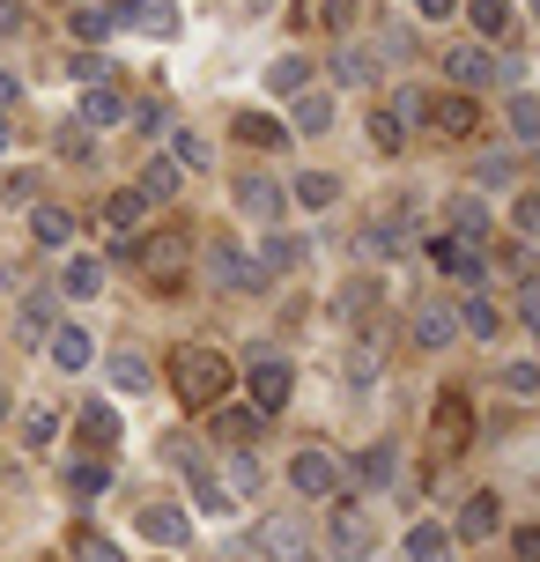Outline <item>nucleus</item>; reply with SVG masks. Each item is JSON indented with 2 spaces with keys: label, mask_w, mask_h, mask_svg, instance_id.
Returning a JSON list of instances; mask_svg holds the SVG:
<instances>
[{
  "label": "nucleus",
  "mask_w": 540,
  "mask_h": 562,
  "mask_svg": "<svg viewBox=\"0 0 540 562\" xmlns=\"http://www.w3.org/2000/svg\"><path fill=\"white\" fill-rule=\"evenodd\" d=\"M488 229H496V207H488L482 186L445 200V237H459V245H482V252H488Z\"/></svg>",
  "instance_id": "3"
},
{
  "label": "nucleus",
  "mask_w": 540,
  "mask_h": 562,
  "mask_svg": "<svg viewBox=\"0 0 540 562\" xmlns=\"http://www.w3.org/2000/svg\"><path fill=\"white\" fill-rule=\"evenodd\" d=\"M363 126H370V140H378V148H385V156H400V148H407V126H400L393 112H370Z\"/></svg>",
  "instance_id": "41"
},
{
  "label": "nucleus",
  "mask_w": 540,
  "mask_h": 562,
  "mask_svg": "<svg viewBox=\"0 0 540 562\" xmlns=\"http://www.w3.org/2000/svg\"><path fill=\"white\" fill-rule=\"evenodd\" d=\"M304 259H312V245H304V237H289V229H267V252H259V267H267V274H296Z\"/></svg>",
  "instance_id": "26"
},
{
  "label": "nucleus",
  "mask_w": 540,
  "mask_h": 562,
  "mask_svg": "<svg viewBox=\"0 0 540 562\" xmlns=\"http://www.w3.org/2000/svg\"><path fill=\"white\" fill-rule=\"evenodd\" d=\"M207 281H215V289H274V274H267V267H259V252H245V245H237V237H215V245H207Z\"/></svg>",
  "instance_id": "1"
},
{
  "label": "nucleus",
  "mask_w": 540,
  "mask_h": 562,
  "mask_svg": "<svg viewBox=\"0 0 540 562\" xmlns=\"http://www.w3.org/2000/svg\"><path fill=\"white\" fill-rule=\"evenodd\" d=\"M82 437H89V445H112V437H119V415H112V407H89V415H82Z\"/></svg>",
  "instance_id": "46"
},
{
  "label": "nucleus",
  "mask_w": 540,
  "mask_h": 562,
  "mask_svg": "<svg viewBox=\"0 0 540 562\" xmlns=\"http://www.w3.org/2000/svg\"><path fill=\"white\" fill-rule=\"evenodd\" d=\"M229 481H237V488H259V459H252V451L229 459Z\"/></svg>",
  "instance_id": "51"
},
{
  "label": "nucleus",
  "mask_w": 540,
  "mask_h": 562,
  "mask_svg": "<svg viewBox=\"0 0 540 562\" xmlns=\"http://www.w3.org/2000/svg\"><path fill=\"white\" fill-rule=\"evenodd\" d=\"M67 555H75V562H126V548H112L104 533H89V526H75V533H67Z\"/></svg>",
  "instance_id": "33"
},
{
  "label": "nucleus",
  "mask_w": 540,
  "mask_h": 562,
  "mask_svg": "<svg viewBox=\"0 0 540 562\" xmlns=\"http://www.w3.org/2000/svg\"><path fill=\"white\" fill-rule=\"evenodd\" d=\"M134 193H142V200H171L178 193V164H171V156H156V164L142 170V186H134Z\"/></svg>",
  "instance_id": "38"
},
{
  "label": "nucleus",
  "mask_w": 540,
  "mask_h": 562,
  "mask_svg": "<svg viewBox=\"0 0 540 562\" xmlns=\"http://www.w3.org/2000/svg\"><path fill=\"white\" fill-rule=\"evenodd\" d=\"M75 112H82L89 134H104V126H126V112H134V104H126V89H119V82H89Z\"/></svg>",
  "instance_id": "11"
},
{
  "label": "nucleus",
  "mask_w": 540,
  "mask_h": 562,
  "mask_svg": "<svg viewBox=\"0 0 540 562\" xmlns=\"http://www.w3.org/2000/svg\"><path fill=\"white\" fill-rule=\"evenodd\" d=\"M415 53V30L407 23H385V59H407Z\"/></svg>",
  "instance_id": "49"
},
{
  "label": "nucleus",
  "mask_w": 540,
  "mask_h": 562,
  "mask_svg": "<svg viewBox=\"0 0 540 562\" xmlns=\"http://www.w3.org/2000/svg\"><path fill=\"white\" fill-rule=\"evenodd\" d=\"M370 510L363 504H334V562H370Z\"/></svg>",
  "instance_id": "9"
},
{
  "label": "nucleus",
  "mask_w": 540,
  "mask_h": 562,
  "mask_svg": "<svg viewBox=\"0 0 540 562\" xmlns=\"http://www.w3.org/2000/svg\"><path fill=\"white\" fill-rule=\"evenodd\" d=\"M466 23L482 30V45H511V30H518V0H466Z\"/></svg>",
  "instance_id": "17"
},
{
  "label": "nucleus",
  "mask_w": 540,
  "mask_h": 562,
  "mask_svg": "<svg viewBox=\"0 0 540 562\" xmlns=\"http://www.w3.org/2000/svg\"><path fill=\"white\" fill-rule=\"evenodd\" d=\"M67 30H75V37H82V45H97V37H104V8H75V15H67Z\"/></svg>",
  "instance_id": "47"
},
{
  "label": "nucleus",
  "mask_w": 540,
  "mask_h": 562,
  "mask_svg": "<svg viewBox=\"0 0 540 562\" xmlns=\"http://www.w3.org/2000/svg\"><path fill=\"white\" fill-rule=\"evenodd\" d=\"M53 148H59V164H89V148H97V140H89V126H59Z\"/></svg>",
  "instance_id": "43"
},
{
  "label": "nucleus",
  "mask_w": 540,
  "mask_h": 562,
  "mask_svg": "<svg viewBox=\"0 0 540 562\" xmlns=\"http://www.w3.org/2000/svg\"><path fill=\"white\" fill-rule=\"evenodd\" d=\"M104 8V23L119 30H142V37H178V15L164 8V0H97Z\"/></svg>",
  "instance_id": "4"
},
{
  "label": "nucleus",
  "mask_w": 540,
  "mask_h": 562,
  "mask_svg": "<svg viewBox=\"0 0 540 562\" xmlns=\"http://www.w3.org/2000/svg\"><path fill=\"white\" fill-rule=\"evenodd\" d=\"M259 555H267V562H326L312 540H304L296 518H267V526H259Z\"/></svg>",
  "instance_id": "8"
},
{
  "label": "nucleus",
  "mask_w": 540,
  "mask_h": 562,
  "mask_svg": "<svg viewBox=\"0 0 540 562\" xmlns=\"http://www.w3.org/2000/svg\"><path fill=\"white\" fill-rule=\"evenodd\" d=\"M289 200H296V207H334V200H341V178H334V170H304Z\"/></svg>",
  "instance_id": "31"
},
{
  "label": "nucleus",
  "mask_w": 540,
  "mask_h": 562,
  "mask_svg": "<svg viewBox=\"0 0 540 562\" xmlns=\"http://www.w3.org/2000/svg\"><path fill=\"white\" fill-rule=\"evenodd\" d=\"M429 259L445 267L452 281H466V289H482L488 281V252L482 245H459V237H429Z\"/></svg>",
  "instance_id": "10"
},
{
  "label": "nucleus",
  "mask_w": 540,
  "mask_h": 562,
  "mask_svg": "<svg viewBox=\"0 0 540 562\" xmlns=\"http://www.w3.org/2000/svg\"><path fill=\"white\" fill-rule=\"evenodd\" d=\"M289 488H296V496H341V459H334V451L326 445H304L296 451V459H289Z\"/></svg>",
  "instance_id": "2"
},
{
  "label": "nucleus",
  "mask_w": 540,
  "mask_h": 562,
  "mask_svg": "<svg viewBox=\"0 0 540 562\" xmlns=\"http://www.w3.org/2000/svg\"><path fill=\"white\" fill-rule=\"evenodd\" d=\"M282 207H289V193L274 186V178H237V215L245 223H259V229H282Z\"/></svg>",
  "instance_id": "6"
},
{
  "label": "nucleus",
  "mask_w": 540,
  "mask_h": 562,
  "mask_svg": "<svg viewBox=\"0 0 540 562\" xmlns=\"http://www.w3.org/2000/svg\"><path fill=\"white\" fill-rule=\"evenodd\" d=\"M415 15H423V23H452L459 0H415Z\"/></svg>",
  "instance_id": "52"
},
{
  "label": "nucleus",
  "mask_w": 540,
  "mask_h": 562,
  "mask_svg": "<svg viewBox=\"0 0 540 562\" xmlns=\"http://www.w3.org/2000/svg\"><path fill=\"white\" fill-rule=\"evenodd\" d=\"M407 245H415V223H407V215H378V223L363 229V252L370 259H400Z\"/></svg>",
  "instance_id": "20"
},
{
  "label": "nucleus",
  "mask_w": 540,
  "mask_h": 562,
  "mask_svg": "<svg viewBox=\"0 0 540 562\" xmlns=\"http://www.w3.org/2000/svg\"><path fill=\"white\" fill-rule=\"evenodd\" d=\"M53 296H75V304H89V296H104V259H89V252H75L67 267H59V281H53Z\"/></svg>",
  "instance_id": "18"
},
{
  "label": "nucleus",
  "mask_w": 540,
  "mask_h": 562,
  "mask_svg": "<svg viewBox=\"0 0 540 562\" xmlns=\"http://www.w3.org/2000/svg\"><path fill=\"white\" fill-rule=\"evenodd\" d=\"M67 488H75V496H104V488H112V467H104V459H75V467H67Z\"/></svg>",
  "instance_id": "35"
},
{
  "label": "nucleus",
  "mask_w": 540,
  "mask_h": 562,
  "mask_svg": "<svg viewBox=\"0 0 540 562\" xmlns=\"http://www.w3.org/2000/svg\"><path fill=\"white\" fill-rule=\"evenodd\" d=\"M67 82H112V67H104V53H67Z\"/></svg>",
  "instance_id": "42"
},
{
  "label": "nucleus",
  "mask_w": 540,
  "mask_h": 562,
  "mask_svg": "<svg viewBox=\"0 0 540 562\" xmlns=\"http://www.w3.org/2000/svg\"><path fill=\"white\" fill-rule=\"evenodd\" d=\"M0 148H8V112H0Z\"/></svg>",
  "instance_id": "57"
},
{
  "label": "nucleus",
  "mask_w": 540,
  "mask_h": 562,
  "mask_svg": "<svg viewBox=\"0 0 540 562\" xmlns=\"http://www.w3.org/2000/svg\"><path fill=\"white\" fill-rule=\"evenodd\" d=\"M445 75H452L459 89H488L496 82V53H488V45H452V53H445Z\"/></svg>",
  "instance_id": "16"
},
{
  "label": "nucleus",
  "mask_w": 540,
  "mask_h": 562,
  "mask_svg": "<svg viewBox=\"0 0 540 562\" xmlns=\"http://www.w3.org/2000/svg\"><path fill=\"white\" fill-rule=\"evenodd\" d=\"M348 474L363 481V488H393L400 481V445H370V451H356V467Z\"/></svg>",
  "instance_id": "22"
},
{
  "label": "nucleus",
  "mask_w": 540,
  "mask_h": 562,
  "mask_svg": "<svg viewBox=\"0 0 540 562\" xmlns=\"http://www.w3.org/2000/svg\"><path fill=\"white\" fill-rule=\"evenodd\" d=\"M504 119H511L518 148H533V140H540V97H533V89H511V97H504Z\"/></svg>",
  "instance_id": "27"
},
{
  "label": "nucleus",
  "mask_w": 540,
  "mask_h": 562,
  "mask_svg": "<svg viewBox=\"0 0 540 562\" xmlns=\"http://www.w3.org/2000/svg\"><path fill=\"white\" fill-rule=\"evenodd\" d=\"M326 126H334V97H326V89H296V97H289V134H326Z\"/></svg>",
  "instance_id": "19"
},
{
  "label": "nucleus",
  "mask_w": 540,
  "mask_h": 562,
  "mask_svg": "<svg viewBox=\"0 0 540 562\" xmlns=\"http://www.w3.org/2000/svg\"><path fill=\"white\" fill-rule=\"evenodd\" d=\"M104 378H112L119 400H148V393H156V363H148L142 348H119V356H104Z\"/></svg>",
  "instance_id": "7"
},
{
  "label": "nucleus",
  "mask_w": 540,
  "mask_h": 562,
  "mask_svg": "<svg viewBox=\"0 0 540 562\" xmlns=\"http://www.w3.org/2000/svg\"><path fill=\"white\" fill-rule=\"evenodd\" d=\"M142 215H148L142 193H112V207H104V223H112L119 237H134V229H142Z\"/></svg>",
  "instance_id": "37"
},
{
  "label": "nucleus",
  "mask_w": 540,
  "mask_h": 562,
  "mask_svg": "<svg viewBox=\"0 0 540 562\" xmlns=\"http://www.w3.org/2000/svg\"><path fill=\"white\" fill-rule=\"evenodd\" d=\"M259 422H267V415H223V422H215V429H223V437H252Z\"/></svg>",
  "instance_id": "54"
},
{
  "label": "nucleus",
  "mask_w": 540,
  "mask_h": 562,
  "mask_svg": "<svg viewBox=\"0 0 540 562\" xmlns=\"http://www.w3.org/2000/svg\"><path fill=\"white\" fill-rule=\"evenodd\" d=\"M474 186H488V193H496V186H518V156H511V148H496V156H482V170H474Z\"/></svg>",
  "instance_id": "40"
},
{
  "label": "nucleus",
  "mask_w": 540,
  "mask_h": 562,
  "mask_svg": "<svg viewBox=\"0 0 540 562\" xmlns=\"http://www.w3.org/2000/svg\"><path fill=\"white\" fill-rule=\"evenodd\" d=\"M45 356H53V363L67 370V378L97 363V348H89V334H82V326H53V334H45Z\"/></svg>",
  "instance_id": "21"
},
{
  "label": "nucleus",
  "mask_w": 540,
  "mask_h": 562,
  "mask_svg": "<svg viewBox=\"0 0 540 562\" xmlns=\"http://www.w3.org/2000/svg\"><path fill=\"white\" fill-rule=\"evenodd\" d=\"M229 8H237V15H267L274 0H229Z\"/></svg>",
  "instance_id": "56"
},
{
  "label": "nucleus",
  "mask_w": 540,
  "mask_h": 562,
  "mask_svg": "<svg viewBox=\"0 0 540 562\" xmlns=\"http://www.w3.org/2000/svg\"><path fill=\"white\" fill-rule=\"evenodd\" d=\"M378 385V363L370 356H348V393H370Z\"/></svg>",
  "instance_id": "48"
},
{
  "label": "nucleus",
  "mask_w": 540,
  "mask_h": 562,
  "mask_svg": "<svg viewBox=\"0 0 540 562\" xmlns=\"http://www.w3.org/2000/svg\"><path fill=\"white\" fill-rule=\"evenodd\" d=\"M504 526V496L496 488H474L466 504H459V526H452V540H488Z\"/></svg>",
  "instance_id": "12"
},
{
  "label": "nucleus",
  "mask_w": 540,
  "mask_h": 562,
  "mask_svg": "<svg viewBox=\"0 0 540 562\" xmlns=\"http://www.w3.org/2000/svg\"><path fill=\"white\" fill-rule=\"evenodd\" d=\"M53 437H59V415H53V407H30V415L15 422V445H23V451H53Z\"/></svg>",
  "instance_id": "30"
},
{
  "label": "nucleus",
  "mask_w": 540,
  "mask_h": 562,
  "mask_svg": "<svg viewBox=\"0 0 540 562\" xmlns=\"http://www.w3.org/2000/svg\"><path fill=\"white\" fill-rule=\"evenodd\" d=\"M178 385H185V400H223L229 363L215 348H185V356H178Z\"/></svg>",
  "instance_id": "5"
},
{
  "label": "nucleus",
  "mask_w": 540,
  "mask_h": 562,
  "mask_svg": "<svg viewBox=\"0 0 540 562\" xmlns=\"http://www.w3.org/2000/svg\"><path fill=\"white\" fill-rule=\"evenodd\" d=\"M30 237H37L45 252H67V245H75V215H67V207H30Z\"/></svg>",
  "instance_id": "25"
},
{
  "label": "nucleus",
  "mask_w": 540,
  "mask_h": 562,
  "mask_svg": "<svg viewBox=\"0 0 540 562\" xmlns=\"http://www.w3.org/2000/svg\"><path fill=\"white\" fill-rule=\"evenodd\" d=\"M8 104H23V75H15V67H0V112H8Z\"/></svg>",
  "instance_id": "53"
},
{
  "label": "nucleus",
  "mask_w": 540,
  "mask_h": 562,
  "mask_svg": "<svg viewBox=\"0 0 540 562\" xmlns=\"http://www.w3.org/2000/svg\"><path fill=\"white\" fill-rule=\"evenodd\" d=\"M504 393H511V400H533L540 393V370L533 363H504Z\"/></svg>",
  "instance_id": "45"
},
{
  "label": "nucleus",
  "mask_w": 540,
  "mask_h": 562,
  "mask_svg": "<svg viewBox=\"0 0 540 562\" xmlns=\"http://www.w3.org/2000/svg\"><path fill=\"white\" fill-rule=\"evenodd\" d=\"M237 140H252V148H274V140H289L282 119H267V112H245L237 119Z\"/></svg>",
  "instance_id": "39"
},
{
  "label": "nucleus",
  "mask_w": 540,
  "mask_h": 562,
  "mask_svg": "<svg viewBox=\"0 0 540 562\" xmlns=\"http://www.w3.org/2000/svg\"><path fill=\"white\" fill-rule=\"evenodd\" d=\"M511 229H518V237H533V229H540V207H533V193H518V207H511Z\"/></svg>",
  "instance_id": "50"
},
{
  "label": "nucleus",
  "mask_w": 540,
  "mask_h": 562,
  "mask_svg": "<svg viewBox=\"0 0 540 562\" xmlns=\"http://www.w3.org/2000/svg\"><path fill=\"white\" fill-rule=\"evenodd\" d=\"M142 540H148V548H185V540H193L185 504H148L142 510Z\"/></svg>",
  "instance_id": "13"
},
{
  "label": "nucleus",
  "mask_w": 540,
  "mask_h": 562,
  "mask_svg": "<svg viewBox=\"0 0 540 562\" xmlns=\"http://www.w3.org/2000/svg\"><path fill=\"white\" fill-rule=\"evenodd\" d=\"M423 119L429 126H437V134H466V126H474V104H466V97H423ZM423 119H415V126H423Z\"/></svg>",
  "instance_id": "24"
},
{
  "label": "nucleus",
  "mask_w": 540,
  "mask_h": 562,
  "mask_svg": "<svg viewBox=\"0 0 540 562\" xmlns=\"http://www.w3.org/2000/svg\"><path fill=\"white\" fill-rule=\"evenodd\" d=\"M296 89H312V67H304L296 53H282L274 67H267V97H282V104H289Z\"/></svg>",
  "instance_id": "29"
},
{
  "label": "nucleus",
  "mask_w": 540,
  "mask_h": 562,
  "mask_svg": "<svg viewBox=\"0 0 540 562\" xmlns=\"http://www.w3.org/2000/svg\"><path fill=\"white\" fill-rule=\"evenodd\" d=\"M289 393H296V370L289 363H259L252 370V415H282Z\"/></svg>",
  "instance_id": "15"
},
{
  "label": "nucleus",
  "mask_w": 540,
  "mask_h": 562,
  "mask_svg": "<svg viewBox=\"0 0 540 562\" xmlns=\"http://www.w3.org/2000/svg\"><path fill=\"white\" fill-rule=\"evenodd\" d=\"M452 334H459V318L445 304H423V311H415V348H452Z\"/></svg>",
  "instance_id": "28"
},
{
  "label": "nucleus",
  "mask_w": 540,
  "mask_h": 562,
  "mask_svg": "<svg viewBox=\"0 0 540 562\" xmlns=\"http://www.w3.org/2000/svg\"><path fill=\"white\" fill-rule=\"evenodd\" d=\"M452 318H459V326H466L474 340H496V334H504V311H496V304H482V296H474L466 311H452Z\"/></svg>",
  "instance_id": "36"
},
{
  "label": "nucleus",
  "mask_w": 540,
  "mask_h": 562,
  "mask_svg": "<svg viewBox=\"0 0 540 562\" xmlns=\"http://www.w3.org/2000/svg\"><path fill=\"white\" fill-rule=\"evenodd\" d=\"M334 75H341L348 89H370V75H378V59H370V53H341V59H334Z\"/></svg>",
  "instance_id": "44"
},
{
  "label": "nucleus",
  "mask_w": 540,
  "mask_h": 562,
  "mask_svg": "<svg viewBox=\"0 0 540 562\" xmlns=\"http://www.w3.org/2000/svg\"><path fill=\"white\" fill-rule=\"evenodd\" d=\"M207 156H215L207 134H193V126H178V134H171V164L178 170H207Z\"/></svg>",
  "instance_id": "34"
},
{
  "label": "nucleus",
  "mask_w": 540,
  "mask_h": 562,
  "mask_svg": "<svg viewBox=\"0 0 540 562\" xmlns=\"http://www.w3.org/2000/svg\"><path fill=\"white\" fill-rule=\"evenodd\" d=\"M452 555H459V540L445 518H415L407 526V562H452Z\"/></svg>",
  "instance_id": "14"
},
{
  "label": "nucleus",
  "mask_w": 540,
  "mask_h": 562,
  "mask_svg": "<svg viewBox=\"0 0 540 562\" xmlns=\"http://www.w3.org/2000/svg\"><path fill=\"white\" fill-rule=\"evenodd\" d=\"M185 481H193V510H200V518H229V510H237V496L207 481V467H200L193 451H185Z\"/></svg>",
  "instance_id": "23"
},
{
  "label": "nucleus",
  "mask_w": 540,
  "mask_h": 562,
  "mask_svg": "<svg viewBox=\"0 0 540 562\" xmlns=\"http://www.w3.org/2000/svg\"><path fill=\"white\" fill-rule=\"evenodd\" d=\"M23 30V0H0V37H15Z\"/></svg>",
  "instance_id": "55"
},
{
  "label": "nucleus",
  "mask_w": 540,
  "mask_h": 562,
  "mask_svg": "<svg viewBox=\"0 0 540 562\" xmlns=\"http://www.w3.org/2000/svg\"><path fill=\"white\" fill-rule=\"evenodd\" d=\"M15 334H23V340H45V334H53V289L23 296V311H15Z\"/></svg>",
  "instance_id": "32"
}]
</instances>
